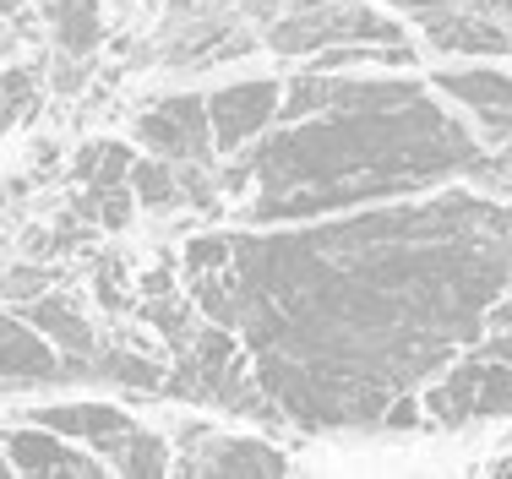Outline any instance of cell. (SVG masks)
I'll return each instance as SVG.
<instances>
[{
	"label": "cell",
	"mask_w": 512,
	"mask_h": 479,
	"mask_svg": "<svg viewBox=\"0 0 512 479\" xmlns=\"http://www.w3.org/2000/svg\"><path fill=\"white\" fill-rule=\"evenodd\" d=\"M197 311L240 327L267 403L311 431L376 425L512 294V202L453 191L295 235H202Z\"/></svg>",
	"instance_id": "cell-1"
},
{
	"label": "cell",
	"mask_w": 512,
	"mask_h": 479,
	"mask_svg": "<svg viewBox=\"0 0 512 479\" xmlns=\"http://www.w3.org/2000/svg\"><path fill=\"white\" fill-rule=\"evenodd\" d=\"M480 164L485 142L442 98H431V82H409L404 93L376 104L289 120L284 131L256 142L246 169H229L224 186L246 191V213L256 224H278L431 191L453 175H474Z\"/></svg>",
	"instance_id": "cell-2"
},
{
	"label": "cell",
	"mask_w": 512,
	"mask_h": 479,
	"mask_svg": "<svg viewBox=\"0 0 512 479\" xmlns=\"http://www.w3.org/2000/svg\"><path fill=\"white\" fill-rule=\"evenodd\" d=\"M333 44H409L404 22L371 0H284L267 17V49L278 55H316Z\"/></svg>",
	"instance_id": "cell-3"
},
{
	"label": "cell",
	"mask_w": 512,
	"mask_h": 479,
	"mask_svg": "<svg viewBox=\"0 0 512 479\" xmlns=\"http://www.w3.org/2000/svg\"><path fill=\"white\" fill-rule=\"evenodd\" d=\"M420 409H425V420H436V425H469V420L512 414V360L469 354L458 371H447L436 387H425Z\"/></svg>",
	"instance_id": "cell-4"
},
{
	"label": "cell",
	"mask_w": 512,
	"mask_h": 479,
	"mask_svg": "<svg viewBox=\"0 0 512 479\" xmlns=\"http://www.w3.org/2000/svg\"><path fill=\"white\" fill-rule=\"evenodd\" d=\"M246 49H256V39L235 28L224 0H169V17L158 28V55L164 60L213 66V60H235Z\"/></svg>",
	"instance_id": "cell-5"
},
{
	"label": "cell",
	"mask_w": 512,
	"mask_h": 479,
	"mask_svg": "<svg viewBox=\"0 0 512 479\" xmlns=\"http://www.w3.org/2000/svg\"><path fill=\"white\" fill-rule=\"evenodd\" d=\"M137 142L153 158L169 164H213V120H207V98L202 93H175L158 98L153 109L137 115Z\"/></svg>",
	"instance_id": "cell-6"
},
{
	"label": "cell",
	"mask_w": 512,
	"mask_h": 479,
	"mask_svg": "<svg viewBox=\"0 0 512 479\" xmlns=\"http://www.w3.org/2000/svg\"><path fill=\"white\" fill-rule=\"evenodd\" d=\"M180 474L278 479V474H289V458L256 436H218L207 425H191V431H180Z\"/></svg>",
	"instance_id": "cell-7"
},
{
	"label": "cell",
	"mask_w": 512,
	"mask_h": 479,
	"mask_svg": "<svg viewBox=\"0 0 512 479\" xmlns=\"http://www.w3.org/2000/svg\"><path fill=\"white\" fill-rule=\"evenodd\" d=\"M436 93H447L453 104H463L480 126L474 137L485 142V153H502L512 142V71L496 66H453V71H436Z\"/></svg>",
	"instance_id": "cell-8"
},
{
	"label": "cell",
	"mask_w": 512,
	"mask_h": 479,
	"mask_svg": "<svg viewBox=\"0 0 512 479\" xmlns=\"http://www.w3.org/2000/svg\"><path fill=\"white\" fill-rule=\"evenodd\" d=\"M278 104L284 88L273 77H251V82H229L207 98V120H213V153H240L251 147L262 131L278 126Z\"/></svg>",
	"instance_id": "cell-9"
},
{
	"label": "cell",
	"mask_w": 512,
	"mask_h": 479,
	"mask_svg": "<svg viewBox=\"0 0 512 479\" xmlns=\"http://www.w3.org/2000/svg\"><path fill=\"white\" fill-rule=\"evenodd\" d=\"M131 164L137 158L126 153V142H88L77 153V186L88 191V207H99V218L109 229L126 224L131 213Z\"/></svg>",
	"instance_id": "cell-10"
},
{
	"label": "cell",
	"mask_w": 512,
	"mask_h": 479,
	"mask_svg": "<svg viewBox=\"0 0 512 479\" xmlns=\"http://www.w3.org/2000/svg\"><path fill=\"white\" fill-rule=\"evenodd\" d=\"M22 322H33V327H39V333L60 349L66 376H82V365H88L93 354L104 349V338L93 333V322L82 316V300H77V294H33V300L22 305Z\"/></svg>",
	"instance_id": "cell-11"
},
{
	"label": "cell",
	"mask_w": 512,
	"mask_h": 479,
	"mask_svg": "<svg viewBox=\"0 0 512 479\" xmlns=\"http://www.w3.org/2000/svg\"><path fill=\"white\" fill-rule=\"evenodd\" d=\"M6 458L17 474H33V479H99L104 474L99 452L71 447V436H55L50 425H39V431H11Z\"/></svg>",
	"instance_id": "cell-12"
},
{
	"label": "cell",
	"mask_w": 512,
	"mask_h": 479,
	"mask_svg": "<svg viewBox=\"0 0 512 479\" xmlns=\"http://www.w3.org/2000/svg\"><path fill=\"white\" fill-rule=\"evenodd\" d=\"M66 360L55 343L22 316H0V387H60Z\"/></svg>",
	"instance_id": "cell-13"
},
{
	"label": "cell",
	"mask_w": 512,
	"mask_h": 479,
	"mask_svg": "<svg viewBox=\"0 0 512 479\" xmlns=\"http://www.w3.org/2000/svg\"><path fill=\"white\" fill-rule=\"evenodd\" d=\"M28 425H50L55 436H71L82 447H93L109 463L120 452V441L137 431L126 409H109V403H55V409H33Z\"/></svg>",
	"instance_id": "cell-14"
},
{
	"label": "cell",
	"mask_w": 512,
	"mask_h": 479,
	"mask_svg": "<svg viewBox=\"0 0 512 479\" xmlns=\"http://www.w3.org/2000/svg\"><path fill=\"white\" fill-rule=\"evenodd\" d=\"M39 17L55 39V55L88 60L104 39V11L99 0H39Z\"/></svg>",
	"instance_id": "cell-15"
},
{
	"label": "cell",
	"mask_w": 512,
	"mask_h": 479,
	"mask_svg": "<svg viewBox=\"0 0 512 479\" xmlns=\"http://www.w3.org/2000/svg\"><path fill=\"white\" fill-rule=\"evenodd\" d=\"M82 376H93V382H115V387H137V392H158L169 382V371L148 354H131V349H104L93 354L88 365H82Z\"/></svg>",
	"instance_id": "cell-16"
},
{
	"label": "cell",
	"mask_w": 512,
	"mask_h": 479,
	"mask_svg": "<svg viewBox=\"0 0 512 479\" xmlns=\"http://www.w3.org/2000/svg\"><path fill=\"white\" fill-rule=\"evenodd\" d=\"M131 196H137V207H180V202H191L186 164H169V158H142V164H131Z\"/></svg>",
	"instance_id": "cell-17"
},
{
	"label": "cell",
	"mask_w": 512,
	"mask_h": 479,
	"mask_svg": "<svg viewBox=\"0 0 512 479\" xmlns=\"http://www.w3.org/2000/svg\"><path fill=\"white\" fill-rule=\"evenodd\" d=\"M109 469L115 474H137V479H153V474H169V441L153 436V431H131L120 441V452L109 458Z\"/></svg>",
	"instance_id": "cell-18"
},
{
	"label": "cell",
	"mask_w": 512,
	"mask_h": 479,
	"mask_svg": "<svg viewBox=\"0 0 512 479\" xmlns=\"http://www.w3.org/2000/svg\"><path fill=\"white\" fill-rule=\"evenodd\" d=\"M33 104H39V71H33V66L0 71V137H6V131L17 126Z\"/></svg>",
	"instance_id": "cell-19"
},
{
	"label": "cell",
	"mask_w": 512,
	"mask_h": 479,
	"mask_svg": "<svg viewBox=\"0 0 512 479\" xmlns=\"http://www.w3.org/2000/svg\"><path fill=\"white\" fill-rule=\"evenodd\" d=\"M11 6H17V0H0V60L11 55V44H17V28H11Z\"/></svg>",
	"instance_id": "cell-20"
},
{
	"label": "cell",
	"mask_w": 512,
	"mask_h": 479,
	"mask_svg": "<svg viewBox=\"0 0 512 479\" xmlns=\"http://www.w3.org/2000/svg\"><path fill=\"white\" fill-rule=\"evenodd\" d=\"M235 6L246 11V17H262V22H267V17H273V11H278V6H284V0H235Z\"/></svg>",
	"instance_id": "cell-21"
},
{
	"label": "cell",
	"mask_w": 512,
	"mask_h": 479,
	"mask_svg": "<svg viewBox=\"0 0 512 479\" xmlns=\"http://www.w3.org/2000/svg\"><path fill=\"white\" fill-rule=\"evenodd\" d=\"M6 463H11V458H6V452H0V474H11V469H6Z\"/></svg>",
	"instance_id": "cell-22"
},
{
	"label": "cell",
	"mask_w": 512,
	"mask_h": 479,
	"mask_svg": "<svg viewBox=\"0 0 512 479\" xmlns=\"http://www.w3.org/2000/svg\"><path fill=\"white\" fill-rule=\"evenodd\" d=\"M0 207H6V196H0Z\"/></svg>",
	"instance_id": "cell-23"
}]
</instances>
